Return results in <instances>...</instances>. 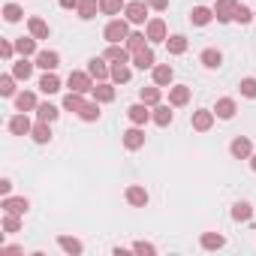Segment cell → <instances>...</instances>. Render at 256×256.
Masks as SVG:
<instances>
[{"label": "cell", "mask_w": 256, "mask_h": 256, "mask_svg": "<svg viewBox=\"0 0 256 256\" xmlns=\"http://www.w3.org/2000/svg\"><path fill=\"white\" fill-rule=\"evenodd\" d=\"M102 36H106L108 46H112V42H126V36H130V22H126V18H112V22L106 24Z\"/></svg>", "instance_id": "6da1fadb"}, {"label": "cell", "mask_w": 256, "mask_h": 256, "mask_svg": "<svg viewBox=\"0 0 256 256\" xmlns=\"http://www.w3.org/2000/svg\"><path fill=\"white\" fill-rule=\"evenodd\" d=\"M66 88L76 90V94H90L94 90V76L88 70H72L70 78H66Z\"/></svg>", "instance_id": "7a4b0ae2"}, {"label": "cell", "mask_w": 256, "mask_h": 256, "mask_svg": "<svg viewBox=\"0 0 256 256\" xmlns=\"http://www.w3.org/2000/svg\"><path fill=\"white\" fill-rule=\"evenodd\" d=\"M148 4H142V0H130V4L124 6V18L130 22V24H145V18H148Z\"/></svg>", "instance_id": "3957f363"}, {"label": "cell", "mask_w": 256, "mask_h": 256, "mask_svg": "<svg viewBox=\"0 0 256 256\" xmlns=\"http://www.w3.org/2000/svg\"><path fill=\"white\" fill-rule=\"evenodd\" d=\"M0 208H4V214H18V217H24V214L30 211V202H28L24 196H4Z\"/></svg>", "instance_id": "277c9868"}, {"label": "cell", "mask_w": 256, "mask_h": 256, "mask_svg": "<svg viewBox=\"0 0 256 256\" xmlns=\"http://www.w3.org/2000/svg\"><path fill=\"white\" fill-rule=\"evenodd\" d=\"M235 10H238V0H217L214 18H217L220 24H229V22H235Z\"/></svg>", "instance_id": "5b68a950"}, {"label": "cell", "mask_w": 256, "mask_h": 256, "mask_svg": "<svg viewBox=\"0 0 256 256\" xmlns=\"http://www.w3.org/2000/svg\"><path fill=\"white\" fill-rule=\"evenodd\" d=\"M214 108H196L193 112V130L196 133H208L211 130V126H214Z\"/></svg>", "instance_id": "8992f818"}, {"label": "cell", "mask_w": 256, "mask_h": 256, "mask_svg": "<svg viewBox=\"0 0 256 256\" xmlns=\"http://www.w3.org/2000/svg\"><path fill=\"white\" fill-rule=\"evenodd\" d=\"M145 36H148V42H166V40H169L166 22H163V18H151V22L145 24Z\"/></svg>", "instance_id": "52a82bcc"}, {"label": "cell", "mask_w": 256, "mask_h": 256, "mask_svg": "<svg viewBox=\"0 0 256 256\" xmlns=\"http://www.w3.org/2000/svg\"><path fill=\"white\" fill-rule=\"evenodd\" d=\"M124 148L126 151H139V148H145V130H142V126H130V130H126L124 133Z\"/></svg>", "instance_id": "ba28073f"}, {"label": "cell", "mask_w": 256, "mask_h": 256, "mask_svg": "<svg viewBox=\"0 0 256 256\" xmlns=\"http://www.w3.org/2000/svg\"><path fill=\"white\" fill-rule=\"evenodd\" d=\"M126 118H130L136 126H145V124L151 120V106H145V102L139 100V102H133L130 108H126Z\"/></svg>", "instance_id": "9c48e42d"}, {"label": "cell", "mask_w": 256, "mask_h": 256, "mask_svg": "<svg viewBox=\"0 0 256 256\" xmlns=\"http://www.w3.org/2000/svg\"><path fill=\"white\" fill-rule=\"evenodd\" d=\"M133 66H136V70H154V66H157L154 48H151V46H145V48L133 52Z\"/></svg>", "instance_id": "30bf717a"}, {"label": "cell", "mask_w": 256, "mask_h": 256, "mask_svg": "<svg viewBox=\"0 0 256 256\" xmlns=\"http://www.w3.org/2000/svg\"><path fill=\"white\" fill-rule=\"evenodd\" d=\"M36 66L46 70V72H54L60 66V54L52 52V48H42V52H36Z\"/></svg>", "instance_id": "8fae6325"}, {"label": "cell", "mask_w": 256, "mask_h": 256, "mask_svg": "<svg viewBox=\"0 0 256 256\" xmlns=\"http://www.w3.org/2000/svg\"><path fill=\"white\" fill-rule=\"evenodd\" d=\"M229 154H232L235 160H250V154H253L250 139H247V136H235V139H232V145H229Z\"/></svg>", "instance_id": "7c38bea8"}, {"label": "cell", "mask_w": 256, "mask_h": 256, "mask_svg": "<svg viewBox=\"0 0 256 256\" xmlns=\"http://www.w3.org/2000/svg\"><path fill=\"white\" fill-rule=\"evenodd\" d=\"M30 130H34V124H30L28 112H18V114L10 120V133H12V136H30Z\"/></svg>", "instance_id": "4fadbf2b"}, {"label": "cell", "mask_w": 256, "mask_h": 256, "mask_svg": "<svg viewBox=\"0 0 256 256\" xmlns=\"http://www.w3.org/2000/svg\"><path fill=\"white\" fill-rule=\"evenodd\" d=\"M172 108H175L172 102H169V106H166V102H157V106H154V112H151V120H154L157 126H169V124H172V118H175V112H172Z\"/></svg>", "instance_id": "5bb4252c"}, {"label": "cell", "mask_w": 256, "mask_h": 256, "mask_svg": "<svg viewBox=\"0 0 256 256\" xmlns=\"http://www.w3.org/2000/svg\"><path fill=\"white\" fill-rule=\"evenodd\" d=\"M88 72H90L96 82L112 78V66H106V58H90V60H88Z\"/></svg>", "instance_id": "9a60e30c"}, {"label": "cell", "mask_w": 256, "mask_h": 256, "mask_svg": "<svg viewBox=\"0 0 256 256\" xmlns=\"http://www.w3.org/2000/svg\"><path fill=\"white\" fill-rule=\"evenodd\" d=\"M235 112H238V106H235V100H232V96H220V100H217V106H214V114H217L220 120H232V118H235Z\"/></svg>", "instance_id": "2e32d148"}, {"label": "cell", "mask_w": 256, "mask_h": 256, "mask_svg": "<svg viewBox=\"0 0 256 256\" xmlns=\"http://www.w3.org/2000/svg\"><path fill=\"white\" fill-rule=\"evenodd\" d=\"M148 190L142 187V184H133V187H126V202H130L133 208H145L148 205Z\"/></svg>", "instance_id": "e0dca14e"}, {"label": "cell", "mask_w": 256, "mask_h": 256, "mask_svg": "<svg viewBox=\"0 0 256 256\" xmlns=\"http://www.w3.org/2000/svg\"><path fill=\"white\" fill-rule=\"evenodd\" d=\"M151 76H154V84L169 88V84H172V78H175V70H172L169 64H157V66L151 70Z\"/></svg>", "instance_id": "ac0fdd59"}, {"label": "cell", "mask_w": 256, "mask_h": 256, "mask_svg": "<svg viewBox=\"0 0 256 256\" xmlns=\"http://www.w3.org/2000/svg\"><path fill=\"white\" fill-rule=\"evenodd\" d=\"M30 136H34L36 145H48L52 142V126H48V120H36L34 130H30Z\"/></svg>", "instance_id": "d6986e66"}, {"label": "cell", "mask_w": 256, "mask_h": 256, "mask_svg": "<svg viewBox=\"0 0 256 256\" xmlns=\"http://www.w3.org/2000/svg\"><path fill=\"white\" fill-rule=\"evenodd\" d=\"M190 22H193L196 28H208V24L214 22V10H208V6H193Z\"/></svg>", "instance_id": "ffe728a7"}, {"label": "cell", "mask_w": 256, "mask_h": 256, "mask_svg": "<svg viewBox=\"0 0 256 256\" xmlns=\"http://www.w3.org/2000/svg\"><path fill=\"white\" fill-rule=\"evenodd\" d=\"M169 102L178 108V106H187L190 102V88L187 84H172L169 88Z\"/></svg>", "instance_id": "44dd1931"}, {"label": "cell", "mask_w": 256, "mask_h": 256, "mask_svg": "<svg viewBox=\"0 0 256 256\" xmlns=\"http://www.w3.org/2000/svg\"><path fill=\"white\" fill-rule=\"evenodd\" d=\"M78 18L82 22H90V18H96V12H100V0H78Z\"/></svg>", "instance_id": "7402d4cb"}, {"label": "cell", "mask_w": 256, "mask_h": 256, "mask_svg": "<svg viewBox=\"0 0 256 256\" xmlns=\"http://www.w3.org/2000/svg\"><path fill=\"white\" fill-rule=\"evenodd\" d=\"M36 94H30V90H22V94H16V108L18 112H36Z\"/></svg>", "instance_id": "603a6c76"}, {"label": "cell", "mask_w": 256, "mask_h": 256, "mask_svg": "<svg viewBox=\"0 0 256 256\" xmlns=\"http://www.w3.org/2000/svg\"><path fill=\"white\" fill-rule=\"evenodd\" d=\"M28 30H30V36H36V40H48V24L40 18V16H34V18H28Z\"/></svg>", "instance_id": "cb8c5ba5"}, {"label": "cell", "mask_w": 256, "mask_h": 256, "mask_svg": "<svg viewBox=\"0 0 256 256\" xmlns=\"http://www.w3.org/2000/svg\"><path fill=\"white\" fill-rule=\"evenodd\" d=\"M36 36H18L16 40V52L22 54V58H30V54H36Z\"/></svg>", "instance_id": "d4e9b609"}, {"label": "cell", "mask_w": 256, "mask_h": 256, "mask_svg": "<svg viewBox=\"0 0 256 256\" xmlns=\"http://www.w3.org/2000/svg\"><path fill=\"white\" fill-rule=\"evenodd\" d=\"M199 60H202V66H205V70H220V64H223V54H220V48H205Z\"/></svg>", "instance_id": "484cf974"}, {"label": "cell", "mask_w": 256, "mask_h": 256, "mask_svg": "<svg viewBox=\"0 0 256 256\" xmlns=\"http://www.w3.org/2000/svg\"><path fill=\"white\" fill-rule=\"evenodd\" d=\"M34 66H36V64H30L28 58H22V60H16V64H12V76H16L18 82H28V78L34 76Z\"/></svg>", "instance_id": "4316f807"}, {"label": "cell", "mask_w": 256, "mask_h": 256, "mask_svg": "<svg viewBox=\"0 0 256 256\" xmlns=\"http://www.w3.org/2000/svg\"><path fill=\"white\" fill-rule=\"evenodd\" d=\"M90 94H94V100H96V102H112V100H114V88H112L108 82H96Z\"/></svg>", "instance_id": "83f0119b"}, {"label": "cell", "mask_w": 256, "mask_h": 256, "mask_svg": "<svg viewBox=\"0 0 256 256\" xmlns=\"http://www.w3.org/2000/svg\"><path fill=\"white\" fill-rule=\"evenodd\" d=\"M139 100H142L145 106H157V102L163 100V88H160V84H151V88H142V90H139Z\"/></svg>", "instance_id": "f1b7e54d"}, {"label": "cell", "mask_w": 256, "mask_h": 256, "mask_svg": "<svg viewBox=\"0 0 256 256\" xmlns=\"http://www.w3.org/2000/svg\"><path fill=\"white\" fill-rule=\"evenodd\" d=\"M199 244H202V250H220V247L226 244V238H223L220 232H202Z\"/></svg>", "instance_id": "f546056e"}, {"label": "cell", "mask_w": 256, "mask_h": 256, "mask_svg": "<svg viewBox=\"0 0 256 256\" xmlns=\"http://www.w3.org/2000/svg\"><path fill=\"white\" fill-rule=\"evenodd\" d=\"M130 78H133V70L126 64H112V82L114 84H126Z\"/></svg>", "instance_id": "4dcf8cb0"}, {"label": "cell", "mask_w": 256, "mask_h": 256, "mask_svg": "<svg viewBox=\"0 0 256 256\" xmlns=\"http://www.w3.org/2000/svg\"><path fill=\"white\" fill-rule=\"evenodd\" d=\"M250 217H253L250 202H235V205H232V220H235V223H247Z\"/></svg>", "instance_id": "1f68e13d"}, {"label": "cell", "mask_w": 256, "mask_h": 256, "mask_svg": "<svg viewBox=\"0 0 256 256\" xmlns=\"http://www.w3.org/2000/svg\"><path fill=\"white\" fill-rule=\"evenodd\" d=\"M58 244H60V250H64V253H70V256H78V253L84 250V247H82V241H78V238H70V235H60V238H58Z\"/></svg>", "instance_id": "d6a6232c"}, {"label": "cell", "mask_w": 256, "mask_h": 256, "mask_svg": "<svg viewBox=\"0 0 256 256\" xmlns=\"http://www.w3.org/2000/svg\"><path fill=\"white\" fill-rule=\"evenodd\" d=\"M40 90H42V94H58V90H60V78H58L54 72H46V76L40 78Z\"/></svg>", "instance_id": "836d02e7"}, {"label": "cell", "mask_w": 256, "mask_h": 256, "mask_svg": "<svg viewBox=\"0 0 256 256\" xmlns=\"http://www.w3.org/2000/svg\"><path fill=\"white\" fill-rule=\"evenodd\" d=\"M58 114H60V108L52 106V102H40V106H36V118H40V120H48V124H52V120H58Z\"/></svg>", "instance_id": "e575fe53"}, {"label": "cell", "mask_w": 256, "mask_h": 256, "mask_svg": "<svg viewBox=\"0 0 256 256\" xmlns=\"http://www.w3.org/2000/svg\"><path fill=\"white\" fill-rule=\"evenodd\" d=\"M166 48H169V54H184L187 52V36H181V34L169 36L166 40Z\"/></svg>", "instance_id": "d590c367"}, {"label": "cell", "mask_w": 256, "mask_h": 256, "mask_svg": "<svg viewBox=\"0 0 256 256\" xmlns=\"http://www.w3.org/2000/svg\"><path fill=\"white\" fill-rule=\"evenodd\" d=\"M84 106V94H76V90H70L66 96H64V108L66 112H76L78 114V108Z\"/></svg>", "instance_id": "8d00e7d4"}, {"label": "cell", "mask_w": 256, "mask_h": 256, "mask_svg": "<svg viewBox=\"0 0 256 256\" xmlns=\"http://www.w3.org/2000/svg\"><path fill=\"white\" fill-rule=\"evenodd\" d=\"M100 12L102 16H120L124 12V0H100Z\"/></svg>", "instance_id": "74e56055"}, {"label": "cell", "mask_w": 256, "mask_h": 256, "mask_svg": "<svg viewBox=\"0 0 256 256\" xmlns=\"http://www.w3.org/2000/svg\"><path fill=\"white\" fill-rule=\"evenodd\" d=\"M78 118H82V120H88V124H90V120H96V118H100V102H96V100H94V102H84V106L78 108Z\"/></svg>", "instance_id": "f35d334b"}, {"label": "cell", "mask_w": 256, "mask_h": 256, "mask_svg": "<svg viewBox=\"0 0 256 256\" xmlns=\"http://www.w3.org/2000/svg\"><path fill=\"white\" fill-rule=\"evenodd\" d=\"M238 90H241V96H247V100H256V78H253V76L241 78V82H238Z\"/></svg>", "instance_id": "ab89813d"}, {"label": "cell", "mask_w": 256, "mask_h": 256, "mask_svg": "<svg viewBox=\"0 0 256 256\" xmlns=\"http://www.w3.org/2000/svg\"><path fill=\"white\" fill-rule=\"evenodd\" d=\"M145 42H148V36L136 30V34H130V36H126V42H124V46L130 48V52H139V48H145Z\"/></svg>", "instance_id": "60d3db41"}, {"label": "cell", "mask_w": 256, "mask_h": 256, "mask_svg": "<svg viewBox=\"0 0 256 256\" xmlns=\"http://www.w3.org/2000/svg\"><path fill=\"white\" fill-rule=\"evenodd\" d=\"M22 16H24V12H22V6H18V4H6V6H4V18H6L10 24L22 22Z\"/></svg>", "instance_id": "b9f144b4"}, {"label": "cell", "mask_w": 256, "mask_h": 256, "mask_svg": "<svg viewBox=\"0 0 256 256\" xmlns=\"http://www.w3.org/2000/svg\"><path fill=\"white\" fill-rule=\"evenodd\" d=\"M253 18H256V12H253L250 6H244V4H238V10H235V22H238V24H250Z\"/></svg>", "instance_id": "7bdbcfd3"}, {"label": "cell", "mask_w": 256, "mask_h": 256, "mask_svg": "<svg viewBox=\"0 0 256 256\" xmlns=\"http://www.w3.org/2000/svg\"><path fill=\"white\" fill-rule=\"evenodd\" d=\"M0 94H4V96H16V76L12 72L0 78Z\"/></svg>", "instance_id": "ee69618b"}, {"label": "cell", "mask_w": 256, "mask_h": 256, "mask_svg": "<svg viewBox=\"0 0 256 256\" xmlns=\"http://www.w3.org/2000/svg\"><path fill=\"white\" fill-rule=\"evenodd\" d=\"M22 229V217L18 214H4V232H18Z\"/></svg>", "instance_id": "f6af8a7d"}, {"label": "cell", "mask_w": 256, "mask_h": 256, "mask_svg": "<svg viewBox=\"0 0 256 256\" xmlns=\"http://www.w3.org/2000/svg\"><path fill=\"white\" fill-rule=\"evenodd\" d=\"M133 250H136V253H145V256H154V253H157V247H154V244H148V241H136V244H133Z\"/></svg>", "instance_id": "bcb514c9"}, {"label": "cell", "mask_w": 256, "mask_h": 256, "mask_svg": "<svg viewBox=\"0 0 256 256\" xmlns=\"http://www.w3.org/2000/svg\"><path fill=\"white\" fill-rule=\"evenodd\" d=\"M12 52H16V46H12V42H6V40L0 42V54H4V60H12Z\"/></svg>", "instance_id": "7dc6e473"}, {"label": "cell", "mask_w": 256, "mask_h": 256, "mask_svg": "<svg viewBox=\"0 0 256 256\" xmlns=\"http://www.w3.org/2000/svg\"><path fill=\"white\" fill-rule=\"evenodd\" d=\"M145 4H148L151 10H157V12H163V10L169 6V0H145Z\"/></svg>", "instance_id": "c3c4849f"}, {"label": "cell", "mask_w": 256, "mask_h": 256, "mask_svg": "<svg viewBox=\"0 0 256 256\" xmlns=\"http://www.w3.org/2000/svg\"><path fill=\"white\" fill-rule=\"evenodd\" d=\"M0 193H4V196H10V193H12V181H10V178L0 181Z\"/></svg>", "instance_id": "681fc988"}, {"label": "cell", "mask_w": 256, "mask_h": 256, "mask_svg": "<svg viewBox=\"0 0 256 256\" xmlns=\"http://www.w3.org/2000/svg\"><path fill=\"white\" fill-rule=\"evenodd\" d=\"M60 10H78V0H58Z\"/></svg>", "instance_id": "f907efd6"}, {"label": "cell", "mask_w": 256, "mask_h": 256, "mask_svg": "<svg viewBox=\"0 0 256 256\" xmlns=\"http://www.w3.org/2000/svg\"><path fill=\"white\" fill-rule=\"evenodd\" d=\"M250 169L256 172V154H250Z\"/></svg>", "instance_id": "816d5d0a"}]
</instances>
